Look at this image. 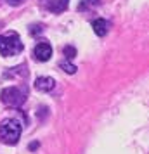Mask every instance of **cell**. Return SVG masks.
Instances as JSON below:
<instances>
[{
  "instance_id": "cell-5",
  "label": "cell",
  "mask_w": 149,
  "mask_h": 154,
  "mask_svg": "<svg viewBox=\"0 0 149 154\" xmlns=\"http://www.w3.org/2000/svg\"><path fill=\"white\" fill-rule=\"evenodd\" d=\"M35 88L38 92H52L56 88V82L49 76H40V78H36Z\"/></svg>"
},
{
  "instance_id": "cell-7",
  "label": "cell",
  "mask_w": 149,
  "mask_h": 154,
  "mask_svg": "<svg viewBox=\"0 0 149 154\" xmlns=\"http://www.w3.org/2000/svg\"><path fill=\"white\" fill-rule=\"evenodd\" d=\"M68 4H70V0H57V2L49 4V9L52 12H63V11H66Z\"/></svg>"
},
{
  "instance_id": "cell-9",
  "label": "cell",
  "mask_w": 149,
  "mask_h": 154,
  "mask_svg": "<svg viewBox=\"0 0 149 154\" xmlns=\"http://www.w3.org/2000/svg\"><path fill=\"white\" fill-rule=\"evenodd\" d=\"M99 4V0H82L78 4V11H85L87 7H90V5H97Z\"/></svg>"
},
{
  "instance_id": "cell-8",
  "label": "cell",
  "mask_w": 149,
  "mask_h": 154,
  "mask_svg": "<svg viewBox=\"0 0 149 154\" xmlns=\"http://www.w3.org/2000/svg\"><path fill=\"white\" fill-rule=\"evenodd\" d=\"M59 68H61L64 73H68V75H75V73H76V66L71 64L70 59H68V61H63V63L59 64Z\"/></svg>"
},
{
  "instance_id": "cell-10",
  "label": "cell",
  "mask_w": 149,
  "mask_h": 154,
  "mask_svg": "<svg viewBox=\"0 0 149 154\" xmlns=\"http://www.w3.org/2000/svg\"><path fill=\"white\" fill-rule=\"evenodd\" d=\"M63 52H64V56H66V59H73V57L76 56V49L71 47V45H66L63 49Z\"/></svg>"
},
{
  "instance_id": "cell-13",
  "label": "cell",
  "mask_w": 149,
  "mask_h": 154,
  "mask_svg": "<svg viewBox=\"0 0 149 154\" xmlns=\"http://www.w3.org/2000/svg\"><path fill=\"white\" fill-rule=\"evenodd\" d=\"M40 146V144H38V142H33V144H31V146H29V149H31V151H33V149H36V147Z\"/></svg>"
},
{
  "instance_id": "cell-4",
  "label": "cell",
  "mask_w": 149,
  "mask_h": 154,
  "mask_svg": "<svg viewBox=\"0 0 149 154\" xmlns=\"http://www.w3.org/2000/svg\"><path fill=\"white\" fill-rule=\"evenodd\" d=\"M33 56H35V59L40 61V63L49 61L50 56H52V47H50V43H47V42L36 43L35 49H33Z\"/></svg>"
},
{
  "instance_id": "cell-3",
  "label": "cell",
  "mask_w": 149,
  "mask_h": 154,
  "mask_svg": "<svg viewBox=\"0 0 149 154\" xmlns=\"http://www.w3.org/2000/svg\"><path fill=\"white\" fill-rule=\"evenodd\" d=\"M0 99L5 106L11 107H19V106L26 100V90H23L19 87H7L0 94Z\"/></svg>"
},
{
  "instance_id": "cell-1",
  "label": "cell",
  "mask_w": 149,
  "mask_h": 154,
  "mask_svg": "<svg viewBox=\"0 0 149 154\" xmlns=\"http://www.w3.org/2000/svg\"><path fill=\"white\" fill-rule=\"evenodd\" d=\"M21 123L14 118H7L0 123V139L7 146H16L21 139Z\"/></svg>"
},
{
  "instance_id": "cell-2",
  "label": "cell",
  "mask_w": 149,
  "mask_h": 154,
  "mask_svg": "<svg viewBox=\"0 0 149 154\" xmlns=\"http://www.w3.org/2000/svg\"><path fill=\"white\" fill-rule=\"evenodd\" d=\"M23 50H24V45L16 31H7V33L0 35V56H16Z\"/></svg>"
},
{
  "instance_id": "cell-6",
  "label": "cell",
  "mask_w": 149,
  "mask_h": 154,
  "mask_svg": "<svg viewBox=\"0 0 149 154\" xmlns=\"http://www.w3.org/2000/svg\"><path fill=\"white\" fill-rule=\"evenodd\" d=\"M107 21L106 19H102V17H99V19H95V21H92V28H94V33L97 36H104L107 33Z\"/></svg>"
},
{
  "instance_id": "cell-11",
  "label": "cell",
  "mask_w": 149,
  "mask_h": 154,
  "mask_svg": "<svg viewBox=\"0 0 149 154\" xmlns=\"http://www.w3.org/2000/svg\"><path fill=\"white\" fill-rule=\"evenodd\" d=\"M29 31H31V35H35L36 31H38V33H42V26H31Z\"/></svg>"
},
{
  "instance_id": "cell-12",
  "label": "cell",
  "mask_w": 149,
  "mask_h": 154,
  "mask_svg": "<svg viewBox=\"0 0 149 154\" xmlns=\"http://www.w3.org/2000/svg\"><path fill=\"white\" fill-rule=\"evenodd\" d=\"M9 4H11V5H19V4H21L23 0H7Z\"/></svg>"
}]
</instances>
